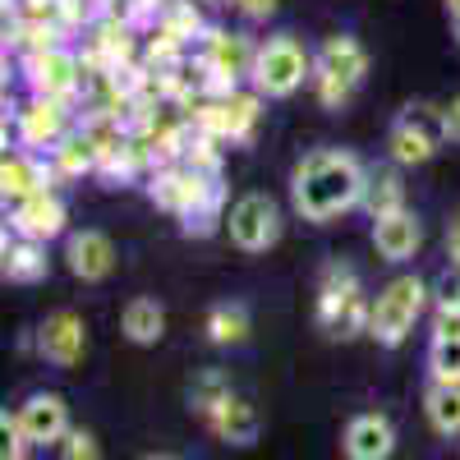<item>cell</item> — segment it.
Masks as SVG:
<instances>
[{
	"label": "cell",
	"mask_w": 460,
	"mask_h": 460,
	"mask_svg": "<svg viewBox=\"0 0 460 460\" xmlns=\"http://www.w3.org/2000/svg\"><path fill=\"white\" fill-rule=\"evenodd\" d=\"M364 184L368 171L355 152H341V147H318V152H304L290 171V208L304 221H336L341 212H350L364 203Z\"/></svg>",
	"instance_id": "1"
},
{
	"label": "cell",
	"mask_w": 460,
	"mask_h": 460,
	"mask_svg": "<svg viewBox=\"0 0 460 460\" xmlns=\"http://www.w3.org/2000/svg\"><path fill=\"white\" fill-rule=\"evenodd\" d=\"M147 184V199L157 203L162 212L180 217V230L184 235H212L217 226H226V184L221 175H203L184 162H171V166H157L143 175Z\"/></svg>",
	"instance_id": "2"
},
{
	"label": "cell",
	"mask_w": 460,
	"mask_h": 460,
	"mask_svg": "<svg viewBox=\"0 0 460 460\" xmlns=\"http://www.w3.org/2000/svg\"><path fill=\"white\" fill-rule=\"evenodd\" d=\"M314 323L332 341H355L373 323V299L364 295V281L350 262H327L318 277V304H314Z\"/></svg>",
	"instance_id": "3"
},
{
	"label": "cell",
	"mask_w": 460,
	"mask_h": 460,
	"mask_svg": "<svg viewBox=\"0 0 460 460\" xmlns=\"http://www.w3.org/2000/svg\"><path fill=\"white\" fill-rule=\"evenodd\" d=\"M364 79H368V51H364L359 37L336 32V37H327V42L314 51V79H309V88H314V97L327 111H341L345 102L359 93Z\"/></svg>",
	"instance_id": "4"
},
{
	"label": "cell",
	"mask_w": 460,
	"mask_h": 460,
	"mask_svg": "<svg viewBox=\"0 0 460 460\" xmlns=\"http://www.w3.org/2000/svg\"><path fill=\"white\" fill-rule=\"evenodd\" d=\"M433 304V286H424L419 277H392L387 286L377 290L373 299V323H368V336L377 345H387V350H396V345L414 332V323L424 318V309Z\"/></svg>",
	"instance_id": "5"
},
{
	"label": "cell",
	"mask_w": 460,
	"mask_h": 460,
	"mask_svg": "<svg viewBox=\"0 0 460 460\" xmlns=\"http://www.w3.org/2000/svg\"><path fill=\"white\" fill-rule=\"evenodd\" d=\"M309 79H314V56L304 51L290 32H277V37H262V42H258L249 84H253L262 97H272V102L295 97Z\"/></svg>",
	"instance_id": "6"
},
{
	"label": "cell",
	"mask_w": 460,
	"mask_h": 460,
	"mask_svg": "<svg viewBox=\"0 0 460 460\" xmlns=\"http://www.w3.org/2000/svg\"><path fill=\"white\" fill-rule=\"evenodd\" d=\"M189 120H194L199 134H212L217 143L226 147H249L258 125H262V93L258 88H235L226 97H208L189 111Z\"/></svg>",
	"instance_id": "7"
},
{
	"label": "cell",
	"mask_w": 460,
	"mask_h": 460,
	"mask_svg": "<svg viewBox=\"0 0 460 460\" xmlns=\"http://www.w3.org/2000/svg\"><path fill=\"white\" fill-rule=\"evenodd\" d=\"M253 56H258V42H249L244 32L208 28V32H203V42L194 47V60H199V69H203L208 97L235 93L240 79H249V74H253Z\"/></svg>",
	"instance_id": "8"
},
{
	"label": "cell",
	"mask_w": 460,
	"mask_h": 460,
	"mask_svg": "<svg viewBox=\"0 0 460 460\" xmlns=\"http://www.w3.org/2000/svg\"><path fill=\"white\" fill-rule=\"evenodd\" d=\"M442 143H447L442 106L410 102L387 129V157H392V166H429Z\"/></svg>",
	"instance_id": "9"
},
{
	"label": "cell",
	"mask_w": 460,
	"mask_h": 460,
	"mask_svg": "<svg viewBox=\"0 0 460 460\" xmlns=\"http://www.w3.org/2000/svg\"><path fill=\"white\" fill-rule=\"evenodd\" d=\"M23 79H28V93L32 97L79 106V93H84V56L69 51L65 42L42 47V51H28L23 56Z\"/></svg>",
	"instance_id": "10"
},
{
	"label": "cell",
	"mask_w": 460,
	"mask_h": 460,
	"mask_svg": "<svg viewBox=\"0 0 460 460\" xmlns=\"http://www.w3.org/2000/svg\"><path fill=\"white\" fill-rule=\"evenodd\" d=\"M281 208L277 199H267V194H240L235 203H230L226 212V235L230 244H235L240 253H267L277 240H281Z\"/></svg>",
	"instance_id": "11"
},
{
	"label": "cell",
	"mask_w": 460,
	"mask_h": 460,
	"mask_svg": "<svg viewBox=\"0 0 460 460\" xmlns=\"http://www.w3.org/2000/svg\"><path fill=\"white\" fill-rule=\"evenodd\" d=\"M69 111H74V106L47 102V97L23 102V106L14 111V138H19V147H23V152H37V157H47V152L74 129Z\"/></svg>",
	"instance_id": "12"
},
{
	"label": "cell",
	"mask_w": 460,
	"mask_h": 460,
	"mask_svg": "<svg viewBox=\"0 0 460 460\" xmlns=\"http://www.w3.org/2000/svg\"><path fill=\"white\" fill-rule=\"evenodd\" d=\"M32 350L42 355L47 364H56V368H74L88 355V327H84V318L69 314V309H56L42 327H37Z\"/></svg>",
	"instance_id": "13"
},
{
	"label": "cell",
	"mask_w": 460,
	"mask_h": 460,
	"mask_svg": "<svg viewBox=\"0 0 460 460\" xmlns=\"http://www.w3.org/2000/svg\"><path fill=\"white\" fill-rule=\"evenodd\" d=\"M65 221H69V208H65V199L56 194V189H37V194L10 203V230L23 235V240L47 244V240L65 235Z\"/></svg>",
	"instance_id": "14"
},
{
	"label": "cell",
	"mask_w": 460,
	"mask_h": 460,
	"mask_svg": "<svg viewBox=\"0 0 460 460\" xmlns=\"http://www.w3.org/2000/svg\"><path fill=\"white\" fill-rule=\"evenodd\" d=\"M341 456L345 460H392L396 456V429L387 414H355L341 433Z\"/></svg>",
	"instance_id": "15"
},
{
	"label": "cell",
	"mask_w": 460,
	"mask_h": 460,
	"mask_svg": "<svg viewBox=\"0 0 460 460\" xmlns=\"http://www.w3.org/2000/svg\"><path fill=\"white\" fill-rule=\"evenodd\" d=\"M19 424H23V433H28V442L32 447H56L74 424H69V405H65V396H56V392H32L19 410Z\"/></svg>",
	"instance_id": "16"
},
{
	"label": "cell",
	"mask_w": 460,
	"mask_h": 460,
	"mask_svg": "<svg viewBox=\"0 0 460 460\" xmlns=\"http://www.w3.org/2000/svg\"><path fill=\"white\" fill-rule=\"evenodd\" d=\"M65 267L79 281H106L115 272V244L106 230H74L65 240Z\"/></svg>",
	"instance_id": "17"
},
{
	"label": "cell",
	"mask_w": 460,
	"mask_h": 460,
	"mask_svg": "<svg viewBox=\"0 0 460 460\" xmlns=\"http://www.w3.org/2000/svg\"><path fill=\"white\" fill-rule=\"evenodd\" d=\"M37 189H56V171L47 157H37V152H5V162H0V194H5V208L37 194Z\"/></svg>",
	"instance_id": "18"
},
{
	"label": "cell",
	"mask_w": 460,
	"mask_h": 460,
	"mask_svg": "<svg viewBox=\"0 0 460 460\" xmlns=\"http://www.w3.org/2000/svg\"><path fill=\"white\" fill-rule=\"evenodd\" d=\"M419 244H424V221H419L410 208L373 221V249H377L382 262H410L419 253Z\"/></svg>",
	"instance_id": "19"
},
{
	"label": "cell",
	"mask_w": 460,
	"mask_h": 460,
	"mask_svg": "<svg viewBox=\"0 0 460 460\" xmlns=\"http://www.w3.org/2000/svg\"><path fill=\"white\" fill-rule=\"evenodd\" d=\"M0 272H5L10 286L47 281V272H51L47 244L42 240H23V235H5V244H0Z\"/></svg>",
	"instance_id": "20"
},
{
	"label": "cell",
	"mask_w": 460,
	"mask_h": 460,
	"mask_svg": "<svg viewBox=\"0 0 460 460\" xmlns=\"http://www.w3.org/2000/svg\"><path fill=\"white\" fill-rule=\"evenodd\" d=\"M208 429L221 438V442H230V447H253L258 438H262V414H258V405L249 401V396H230L212 419H208Z\"/></svg>",
	"instance_id": "21"
},
{
	"label": "cell",
	"mask_w": 460,
	"mask_h": 460,
	"mask_svg": "<svg viewBox=\"0 0 460 460\" xmlns=\"http://www.w3.org/2000/svg\"><path fill=\"white\" fill-rule=\"evenodd\" d=\"M208 28H212V23L199 14L194 0H166L162 14H157V23H152L147 32H162V37H171V42H180L184 51H194V47L203 42Z\"/></svg>",
	"instance_id": "22"
},
{
	"label": "cell",
	"mask_w": 460,
	"mask_h": 460,
	"mask_svg": "<svg viewBox=\"0 0 460 460\" xmlns=\"http://www.w3.org/2000/svg\"><path fill=\"white\" fill-rule=\"evenodd\" d=\"M47 162L56 171V180H84V175H97V147L93 138L74 125L51 152H47Z\"/></svg>",
	"instance_id": "23"
},
{
	"label": "cell",
	"mask_w": 460,
	"mask_h": 460,
	"mask_svg": "<svg viewBox=\"0 0 460 460\" xmlns=\"http://www.w3.org/2000/svg\"><path fill=\"white\" fill-rule=\"evenodd\" d=\"M203 332L212 345H221V350H230V345H244L249 332H253V318H249V304L240 299H226V304H212L208 318H203Z\"/></svg>",
	"instance_id": "24"
},
{
	"label": "cell",
	"mask_w": 460,
	"mask_h": 460,
	"mask_svg": "<svg viewBox=\"0 0 460 460\" xmlns=\"http://www.w3.org/2000/svg\"><path fill=\"white\" fill-rule=\"evenodd\" d=\"M368 221H382L405 208V180H401V166H382V171H368V184H364V203Z\"/></svg>",
	"instance_id": "25"
},
{
	"label": "cell",
	"mask_w": 460,
	"mask_h": 460,
	"mask_svg": "<svg viewBox=\"0 0 460 460\" xmlns=\"http://www.w3.org/2000/svg\"><path fill=\"white\" fill-rule=\"evenodd\" d=\"M120 332H125L134 345H157V341L166 336V309H162L157 299L138 295V299H129L125 309H120Z\"/></svg>",
	"instance_id": "26"
},
{
	"label": "cell",
	"mask_w": 460,
	"mask_h": 460,
	"mask_svg": "<svg viewBox=\"0 0 460 460\" xmlns=\"http://www.w3.org/2000/svg\"><path fill=\"white\" fill-rule=\"evenodd\" d=\"M424 414H429L433 433L456 438V433H460V382H429Z\"/></svg>",
	"instance_id": "27"
},
{
	"label": "cell",
	"mask_w": 460,
	"mask_h": 460,
	"mask_svg": "<svg viewBox=\"0 0 460 460\" xmlns=\"http://www.w3.org/2000/svg\"><path fill=\"white\" fill-rule=\"evenodd\" d=\"M230 396H235V387H230V377L221 373V368H203L199 377H194V387H189V410H194L199 419H203V424H208V419L230 401Z\"/></svg>",
	"instance_id": "28"
},
{
	"label": "cell",
	"mask_w": 460,
	"mask_h": 460,
	"mask_svg": "<svg viewBox=\"0 0 460 460\" xmlns=\"http://www.w3.org/2000/svg\"><path fill=\"white\" fill-rule=\"evenodd\" d=\"M429 377L433 382H460V336H433L429 341Z\"/></svg>",
	"instance_id": "29"
},
{
	"label": "cell",
	"mask_w": 460,
	"mask_h": 460,
	"mask_svg": "<svg viewBox=\"0 0 460 460\" xmlns=\"http://www.w3.org/2000/svg\"><path fill=\"white\" fill-rule=\"evenodd\" d=\"M56 456L60 460H102V442L93 429H69L60 442H56Z\"/></svg>",
	"instance_id": "30"
},
{
	"label": "cell",
	"mask_w": 460,
	"mask_h": 460,
	"mask_svg": "<svg viewBox=\"0 0 460 460\" xmlns=\"http://www.w3.org/2000/svg\"><path fill=\"white\" fill-rule=\"evenodd\" d=\"M32 442H28V433H23V424H19V414H0V460H23V451H28Z\"/></svg>",
	"instance_id": "31"
},
{
	"label": "cell",
	"mask_w": 460,
	"mask_h": 460,
	"mask_svg": "<svg viewBox=\"0 0 460 460\" xmlns=\"http://www.w3.org/2000/svg\"><path fill=\"white\" fill-rule=\"evenodd\" d=\"M433 309H460V267H447L433 281Z\"/></svg>",
	"instance_id": "32"
},
{
	"label": "cell",
	"mask_w": 460,
	"mask_h": 460,
	"mask_svg": "<svg viewBox=\"0 0 460 460\" xmlns=\"http://www.w3.org/2000/svg\"><path fill=\"white\" fill-rule=\"evenodd\" d=\"M162 5H166V0H115V10H125L143 32L152 28V23H157V14H162Z\"/></svg>",
	"instance_id": "33"
},
{
	"label": "cell",
	"mask_w": 460,
	"mask_h": 460,
	"mask_svg": "<svg viewBox=\"0 0 460 460\" xmlns=\"http://www.w3.org/2000/svg\"><path fill=\"white\" fill-rule=\"evenodd\" d=\"M277 5H281V0H235V14L244 23H267L277 14Z\"/></svg>",
	"instance_id": "34"
},
{
	"label": "cell",
	"mask_w": 460,
	"mask_h": 460,
	"mask_svg": "<svg viewBox=\"0 0 460 460\" xmlns=\"http://www.w3.org/2000/svg\"><path fill=\"white\" fill-rule=\"evenodd\" d=\"M433 336H460V309H433Z\"/></svg>",
	"instance_id": "35"
},
{
	"label": "cell",
	"mask_w": 460,
	"mask_h": 460,
	"mask_svg": "<svg viewBox=\"0 0 460 460\" xmlns=\"http://www.w3.org/2000/svg\"><path fill=\"white\" fill-rule=\"evenodd\" d=\"M442 125H447V143H460V97L442 106Z\"/></svg>",
	"instance_id": "36"
},
{
	"label": "cell",
	"mask_w": 460,
	"mask_h": 460,
	"mask_svg": "<svg viewBox=\"0 0 460 460\" xmlns=\"http://www.w3.org/2000/svg\"><path fill=\"white\" fill-rule=\"evenodd\" d=\"M447 258H451V267H460V217L447 226Z\"/></svg>",
	"instance_id": "37"
},
{
	"label": "cell",
	"mask_w": 460,
	"mask_h": 460,
	"mask_svg": "<svg viewBox=\"0 0 460 460\" xmlns=\"http://www.w3.org/2000/svg\"><path fill=\"white\" fill-rule=\"evenodd\" d=\"M203 5H217V10H235V0H203Z\"/></svg>",
	"instance_id": "38"
},
{
	"label": "cell",
	"mask_w": 460,
	"mask_h": 460,
	"mask_svg": "<svg viewBox=\"0 0 460 460\" xmlns=\"http://www.w3.org/2000/svg\"><path fill=\"white\" fill-rule=\"evenodd\" d=\"M451 32H456V47H460V14H451Z\"/></svg>",
	"instance_id": "39"
},
{
	"label": "cell",
	"mask_w": 460,
	"mask_h": 460,
	"mask_svg": "<svg viewBox=\"0 0 460 460\" xmlns=\"http://www.w3.org/2000/svg\"><path fill=\"white\" fill-rule=\"evenodd\" d=\"M447 10H451V14H460V0H447Z\"/></svg>",
	"instance_id": "40"
},
{
	"label": "cell",
	"mask_w": 460,
	"mask_h": 460,
	"mask_svg": "<svg viewBox=\"0 0 460 460\" xmlns=\"http://www.w3.org/2000/svg\"><path fill=\"white\" fill-rule=\"evenodd\" d=\"M147 460H171V456H147Z\"/></svg>",
	"instance_id": "41"
}]
</instances>
